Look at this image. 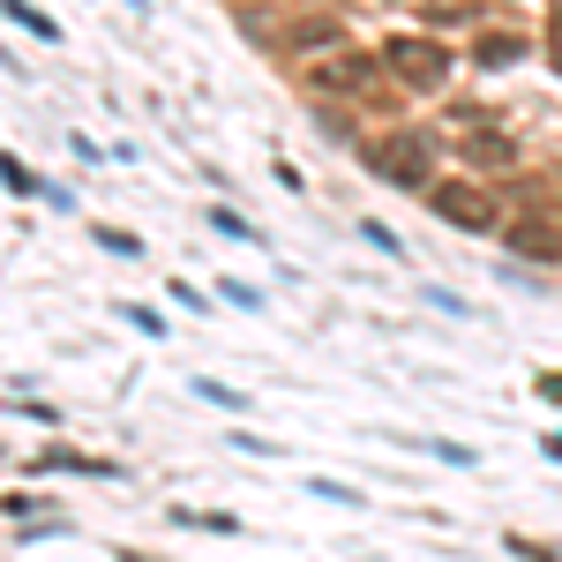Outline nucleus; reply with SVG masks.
<instances>
[{"label":"nucleus","mask_w":562,"mask_h":562,"mask_svg":"<svg viewBox=\"0 0 562 562\" xmlns=\"http://www.w3.org/2000/svg\"><path fill=\"white\" fill-rule=\"evenodd\" d=\"M211 225H217V233H233V240H256V225H240L233 211H211Z\"/></svg>","instance_id":"423d86ee"},{"label":"nucleus","mask_w":562,"mask_h":562,"mask_svg":"<svg viewBox=\"0 0 562 562\" xmlns=\"http://www.w3.org/2000/svg\"><path fill=\"white\" fill-rule=\"evenodd\" d=\"M435 211L458 217L465 233H495V195H487V188H465V180H450V188H435Z\"/></svg>","instance_id":"7ed1b4c3"},{"label":"nucleus","mask_w":562,"mask_h":562,"mask_svg":"<svg viewBox=\"0 0 562 562\" xmlns=\"http://www.w3.org/2000/svg\"><path fill=\"white\" fill-rule=\"evenodd\" d=\"M383 60L405 76V83H420V90H435L442 76H450V53H442V45H428V38H390Z\"/></svg>","instance_id":"f257e3e1"},{"label":"nucleus","mask_w":562,"mask_h":562,"mask_svg":"<svg viewBox=\"0 0 562 562\" xmlns=\"http://www.w3.org/2000/svg\"><path fill=\"white\" fill-rule=\"evenodd\" d=\"M195 397H203V405H217V413H248V397H240V390H225V383H211V375L195 383Z\"/></svg>","instance_id":"20e7f679"},{"label":"nucleus","mask_w":562,"mask_h":562,"mask_svg":"<svg viewBox=\"0 0 562 562\" xmlns=\"http://www.w3.org/2000/svg\"><path fill=\"white\" fill-rule=\"evenodd\" d=\"M428 135H390L383 150H375V173L383 180H397V188H420V180H428Z\"/></svg>","instance_id":"f03ea898"},{"label":"nucleus","mask_w":562,"mask_h":562,"mask_svg":"<svg viewBox=\"0 0 562 562\" xmlns=\"http://www.w3.org/2000/svg\"><path fill=\"white\" fill-rule=\"evenodd\" d=\"M360 76H368L360 60H330V68H315V83H338V90H352V83H360Z\"/></svg>","instance_id":"39448f33"}]
</instances>
